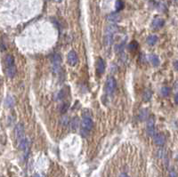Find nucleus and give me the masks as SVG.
Here are the masks:
<instances>
[{
  "mask_svg": "<svg viewBox=\"0 0 178 177\" xmlns=\"http://www.w3.org/2000/svg\"><path fill=\"white\" fill-rule=\"evenodd\" d=\"M93 119L92 117L89 116V115H84L83 116V119L81 120V133H86V135L87 134V133L92 130L93 128Z\"/></svg>",
  "mask_w": 178,
  "mask_h": 177,
  "instance_id": "1",
  "label": "nucleus"
},
{
  "mask_svg": "<svg viewBox=\"0 0 178 177\" xmlns=\"http://www.w3.org/2000/svg\"><path fill=\"white\" fill-rule=\"evenodd\" d=\"M61 63H62V57L59 54H55L53 56L52 59V69L54 73H58L59 70L61 69Z\"/></svg>",
  "mask_w": 178,
  "mask_h": 177,
  "instance_id": "2",
  "label": "nucleus"
},
{
  "mask_svg": "<svg viewBox=\"0 0 178 177\" xmlns=\"http://www.w3.org/2000/svg\"><path fill=\"white\" fill-rule=\"evenodd\" d=\"M116 86H117L116 79L113 77H109L106 81V92H107V93H108L109 95H111L116 89Z\"/></svg>",
  "mask_w": 178,
  "mask_h": 177,
  "instance_id": "3",
  "label": "nucleus"
},
{
  "mask_svg": "<svg viewBox=\"0 0 178 177\" xmlns=\"http://www.w3.org/2000/svg\"><path fill=\"white\" fill-rule=\"evenodd\" d=\"M146 132L147 135L150 137H152L155 135V122H154V117H151L147 120L146 125Z\"/></svg>",
  "mask_w": 178,
  "mask_h": 177,
  "instance_id": "4",
  "label": "nucleus"
},
{
  "mask_svg": "<svg viewBox=\"0 0 178 177\" xmlns=\"http://www.w3.org/2000/svg\"><path fill=\"white\" fill-rule=\"evenodd\" d=\"M15 132V136H16V140L17 143L22 141L23 139H25V133H24V127H23L22 124H17L14 129Z\"/></svg>",
  "mask_w": 178,
  "mask_h": 177,
  "instance_id": "5",
  "label": "nucleus"
},
{
  "mask_svg": "<svg viewBox=\"0 0 178 177\" xmlns=\"http://www.w3.org/2000/svg\"><path fill=\"white\" fill-rule=\"evenodd\" d=\"M67 61H68V63L71 66H75L78 63V55L75 51L69 52L67 55Z\"/></svg>",
  "mask_w": 178,
  "mask_h": 177,
  "instance_id": "6",
  "label": "nucleus"
},
{
  "mask_svg": "<svg viewBox=\"0 0 178 177\" xmlns=\"http://www.w3.org/2000/svg\"><path fill=\"white\" fill-rule=\"evenodd\" d=\"M166 143V137L163 134H156L154 135V143L159 146H163Z\"/></svg>",
  "mask_w": 178,
  "mask_h": 177,
  "instance_id": "7",
  "label": "nucleus"
},
{
  "mask_svg": "<svg viewBox=\"0 0 178 177\" xmlns=\"http://www.w3.org/2000/svg\"><path fill=\"white\" fill-rule=\"evenodd\" d=\"M96 70L100 74H102L105 71V62L102 58H98L96 61Z\"/></svg>",
  "mask_w": 178,
  "mask_h": 177,
  "instance_id": "8",
  "label": "nucleus"
},
{
  "mask_svg": "<svg viewBox=\"0 0 178 177\" xmlns=\"http://www.w3.org/2000/svg\"><path fill=\"white\" fill-rule=\"evenodd\" d=\"M165 24V21L161 18H156V19H154L153 21H152V28L153 29H155V30H159L160 28H162Z\"/></svg>",
  "mask_w": 178,
  "mask_h": 177,
  "instance_id": "9",
  "label": "nucleus"
},
{
  "mask_svg": "<svg viewBox=\"0 0 178 177\" xmlns=\"http://www.w3.org/2000/svg\"><path fill=\"white\" fill-rule=\"evenodd\" d=\"M120 19H121V17L118 13H111L107 16V20H108L110 22H111L112 24H114V23H116L118 21H120Z\"/></svg>",
  "mask_w": 178,
  "mask_h": 177,
  "instance_id": "10",
  "label": "nucleus"
},
{
  "mask_svg": "<svg viewBox=\"0 0 178 177\" xmlns=\"http://www.w3.org/2000/svg\"><path fill=\"white\" fill-rule=\"evenodd\" d=\"M5 74L8 78H14L16 75V67H15V65H12V66L6 67Z\"/></svg>",
  "mask_w": 178,
  "mask_h": 177,
  "instance_id": "11",
  "label": "nucleus"
},
{
  "mask_svg": "<svg viewBox=\"0 0 178 177\" xmlns=\"http://www.w3.org/2000/svg\"><path fill=\"white\" fill-rule=\"evenodd\" d=\"M148 59H149L150 62L151 63V65H153L154 67L159 66V63H160L158 55H156V54H150L149 57H148Z\"/></svg>",
  "mask_w": 178,
  "mask_h": 177,
  "instance_id": "12",
  "label": "nucleus"
},
{
  "mask_svg": "<svg viewBox=\"0 0 178 177\" xmlns=\"http://www.w3.org/2000/svg\"><path fill=\"white\" fill-rule=\"evenodd\" d=\"M118 30V27L115 24H111L107 26L105 29V34H111V35H115V33Z\"/></svg>",
  "mask_w": 178,
  "mask_h": 177,
  "instance_id": "13",
  "label": "nucleus"
},
{
  "mask_svg": "<svg viewBox=\"0 0 178 177\" xmlns=\"http://www.w3.org/2000/svg\"><path fill=\"white\" fill-rule=\"evenodd\" d=\"M15 104V101L14 99L12 97L11 95H8L5 100V105L6 106L7 108H13Z\"/></svg>",
  "mask_w": 178,
  "mask_h": 177,
  "instance_id": "14",
  "label": "nucleus"
},
{
  "mask_svg": "<svg viewBox=\"0 0 178 177\" xmlns=\"http://www.w3.org/2000/svg\"><path fill=\"white\" fill-rule=\"evenodd\" d=\"M149 117V111L148 110L146 109H144V110H142L140 111V114H139V119L141 121H144L146 120Z\"/></svg>",
  "mask_w": 178,
  "mask_h": 177,
  "instance_id": "15",
  "label": "nucleus"
},
{
  "mask_svg": "<svg viewBox=\"0 0 178 177\" xmlns=\"http://www.w3.org/2000/svg\"><path fill=\"white\" fill-rule=\"evenodd\" d=\"M5 62L6 67L14 65V56L11 55V54H7L5 58Z\"/></svg>",
  "mask_w": 178,
  "mask_h": 177,
  "instance_id": "16",
  "label": "nucleus"
},
{
  "mask_svg": "<svg viewBox=\"0 0 178 177\" xmlns=\"http://www.w3.org/2000/svg\"><path fill=\"white\" fill-rule=\"evenodd\" d=\"M146 42L150 45H154L158 42V37L156 36V35H151V36H149L147 38Z\"/></svg>",
  "mask_w": 178,
  "mask_h": 177,
  "instance_id": "17",
  "label": "nucleus"
},
{
  "mask_svg": "<svg viewBox=\"0 0 178 177\" xmlns=\"http://www.w3.org/2000/svg\"><path fill=\"white\" fill-rule=\"evenodd\" d=\"M113 38L114 35H111V34H105L104 37V43L106 45H111L113 43Z\"/></svg>",
  "mask_w": 178,
  "mask_h": 177,
  "instance_id": "18",
  "label": "nucleus"
},
{
  "mask_svg": "<svg viewBox=\"0 0 178 177\" xmlns=\"http://www.w3.org/2000/svg\"><path fill=\"white\" fill-rule=\"evenodd\" d=\"M151 96H152L151 90V89H146L144 93V96H142V98H144V102H149L151 99Z\"/></svg>",
  "mask_w": 178,
  "mask_h": 177,
  "instance_id": "19",
  "label": "nucleus"
},
{
  "mask_svg": "<svg viewBox=\"0 0 178 177\" xmlns=\"http://www.w3.org/2000/svg\"><path fill=\"white\" fill-rule=\"evenodd\" d=\"M170 92H171V89H170V87H168V86H163V87L160 89L161 96H163V97H168V96L169 95Z\"/></svg>",
  "mask_w": 178,
  "mask_h": 177,
  "instance_id": "20",
  "label": "nucleus"
},
{
  "mask_svg": "<svg viewBox=\"0 0 178 177\" xmlns=\"http://www.w3.org/2000/svg\"><path fill=\"white\" fill-rule=\"evenodd\" d=\"M79 121H78V117H73L72 119H71V121H70V127L73 129V130H76V129L78 128V123Z\"/></svg>",
  "mask_w": 178,
  "mask_h": 177,
  "instance_id": "21",
  "label": "nucleus"
},
{
  "mask_svg": "<svg viewBox=\"0 0 178 177\" xmlns=\"http://www.w3.org/2000/svg\"><path fill=\"white\" fill-rule=\"evenodd\" d=\"M124 8V3L122 0H118L116 2V10L118 12V11H121L122 9Z\"/></svg>",
  "mask_w": 178,
  "mask_h": 177,
  "instance_id": "22",
  "label": "nucleus"
},
{
  "mask_svg": "<svg viewBox=\"0 0 178 177\" xmlns=\"http://www.w3.org/2000/svg\"><path fill=\"white\" fill-rule=\"evenodd\" d=\"M128 48L131 50V51H135L138 48V43L136 41H133L129 44L128 45Z\"/></svg>",
  "mask_w": 178,
  "mask_h": 177,
  "instance_id": "23",
  "label": "nucleus"
},
{
  "mask_svg": "<svg viewBox=\"0 0 178 177\" xmlns=\"http://www.w3.org/2000/svg\"><path fill=\"white\" fill-rule=\"evenodd\" d=\"M58 97V100H63L64 98H65V96H66V93H65V91L63 90V89H62L60 92L58 93V95H57Z\"/></svg>",
  "mask_w": 178,
  "mask_h": 177,
  "instance_id": "24",
  "label": "nucleus"
},
{
  "mask_svg": "<svg viewBox=\"0 0 178 177\" xmlns=\"http://www.w3.org/2000/svg\"><path fill=\"white\" fill-rule=\"evenodd\" d=\"M69 119H68V117L67 116H65V115H63V117H62V119H61V123L63 124V126H67L68 124H69Z\"/></svg>",
  "mask_w": 178,
  "mask_h": 177,
  "instance_id": "25",
  "label": "nucleus"
},
{
  "mask_svg": "<svg viewBox=\"0 0 178 177\" xmlns=\"http://www.w3.org/2000/svg\"><path fill=\"white\" fill-rule=\"evenodd\" d=\"M68 107H69V105L68 104H66V103H64L63 106H62V109H61V112L63 114V113H65L66 111H67V110H68Z\"/></svg>",
  "mask_w": 178,
  "mask_h": 177,
  "instance_id": "26",
  "label": "nucleus"
},
{
  "mask_svg": "<svg viewBox=\"0 0 178 177\" xmlns=\"http://www.w3.org/2000/svg\"><path fill=\"white\" fill-rule=\"evenodd\" d=\"M168 177H178V176H177L176 173L173 170V171H170V172H169V175H168Z\"/></svg>",
  "mask_w": 178,
  "mask_h": 177,
  "instance_id": "27",
  "label": "nucleus"
},
{
  "mask_svg": "<svg viewBox=\"0 0 178 177\" xmlns=\"http://www.w3.org/2000/svg\"><path fill=\"white\" fill-rule=\"evenodd\" d=\"M174 67H175V69L178 71V60L175 62V63H174Z\"/></svg>",
  "mask_w": 178,
  "mask_h": 177,
  "instance_id": "28",
  "label": "nucleus"
},
{
  "mask_svg": "<svg viewBox=\"0 0 178 177\" xmlns=\"http://www.w3.org/2000/svg\"><path fill=\"white\" fill-rule=\"evenodd\" d=\"M120 177H129V175L127 174H126V173H121L120 174Z\"/></svg>",
  "mask_w": 178,
  "mask_h": 177,
  "instance_id": "29",
  "label": "nucleus"
},
{
  "mask_svg": "<svg viewBox=\"0 0 178 177\" xmlns=\"http://www.w3.org/2000/svg\"><path fill=\"white\" fill-rule=\"evenodd\" d=\"M5 49H6V47L5 46V44H4V43H2V44H1V50H2V52H4Z\"/></svg>",
  "mask_w": 178,
  "mask_h": 177,
  "instance_id": "30",
  "label": "nucleus"
},
{
  "mask_svg": "<svg viewBox=\"0 0 178 177\" xmlns=\"http://www.w3.org/2000/svg\"><path fill=\"white\" fill-rule=\"evenodd\" d=\"M175 102L176 104H178V93L175 95Z\"/></svg>",
  "mask_w": 178,
  "mask_h": 177,
  "instance_id": "31",
  "label": "nucleus"
},
{
  "mask_svg": "<svg viewBox=\"0 0 178 177\" xmlns=\"http://www.w3.org/2000/svg\"><path fill=\"white\" fill-rule=\"evenodd\" d=\"M174 86H175V90H178V80H177V81L175 82V83Z\"/></svg>",
  "mask_w": 178,
  "mask_h": 177,
  "instance_id": "32",
  "label": "nucleus"
},
{
  "mask_svg": "<svg viewBox=\"0 0 178 177\" xmlns=\"http://www.w3.org/2000/svg\"><path fill=\"white\" fill-rule=\"evenodd\" d=\"M33 177H45V176L42 175V174H36L33 175Z\"/></svg>",
  "mask_w": 178,
  "mask_h": 177,
  "instance_id": "33",
  "label": "nucleus"
},
{
  "mask_svg": "<svg viewBox=\"0 0 178 177\" xmlns=\"http://www.w3.org/2000/svg\"><path fill=\"white\" fill-rule=\"evenodd\" d=\"M55 1H57V2H61V1H63V0H55Z\"/></svg>",
  "mask_w": 178,
  "mask_h": 177,
  "instance_id": "34",
  "label": "nucleus"
}]
</instances>
